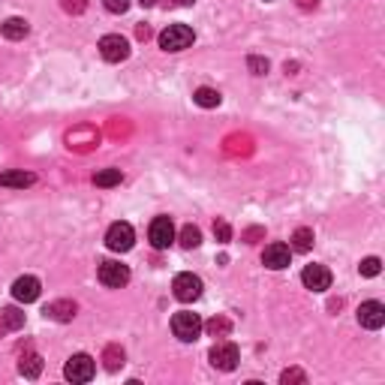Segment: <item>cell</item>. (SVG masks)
<instances>
[{
  "mask_svg": "<svg viewBox=\"0 0 385 385\" xmlns=\"http://www.w3.org/2000/svg\"><path fill=\"white\" fill-rule=\"evenodd\" d=\"M208 358H211V364L217 367V371H235L238 367V346L235 343H229V341H220V343H214L211 346V352H208Z\"/></svg>",
  "mask_w": 385,
  "mask_h": 385,
  "instance_id": "cell-6",
  "label": "cell"
},
{
  "mask_svg": "<svg viewBox=\"0 0 385 385\" xmlns=\"http://www.w3.org/2000/svg\"><path fill=\"white\" fill-rule=\"evenodd\" d=\"M96 277H100V283L109 286V289H120V286L130 283V268L120 265V262H115V259H105V262H100Z\"/></svg>",
  "mask_w": 385,
  "mask_h": 385,
  "instance_id": "cell-4",
  "label": "cell"
},
{
  "mask_svg": "<svg viewBox=\"0 0 385 385\" xmlns=\"http://www.w3.org/2000/svg\"><path fill=\"white\" fill-rule=\"evenodd\" d=\"M208 331L211 337H229V331H232V322L226 319V316H214V319L208 322V326H202Z\"/></svg>",
  "mask_w": 385,
  "mask_h": 385,
  "instance_id": "cell-21",
  "label": "cell"
},
{
  "mask_svg": "<svg viewBox=\"0 0 385 385\" xmlns=\"http://www.w3.org/2000/svg\"><path fill=\"white\" fill-rule=\"evenodd\" d=\"M292 259V247L289 244H280V241H274V244L265 247V253H262V265L271 268V271H283L289 265Z\"/></svg>",
  "mask_w": 385,
  "mask_h": 385,
  "instance_id": "cell-10",
  "label": "cell"
},
{
  "mask_svg": "<svg viewBox=\"0 0 385 385\" xmlns=\"http://www.w3.org/2000/svg\"><path fill=\"white\" fill-rule=\"evenodd\" d=\"M148 238H150V244H154V250H165V247H172V241H175V226H172L169 217H154V223H150V229H148Z\"/></svg>",
  "mask_w": 385,
  "mask_h": 385,
  "instance_id": "cell-9",
  "label": "cell"
},
{
  "mask_svg": "<svg viewBox=\"0 0 385 385\" xmlns=\"http://www.w3.org/2000/svg\"><path fill=\"white\" fill-rule=\"evenodd\" d=\"M34 175L30 172H25V169H18V172H3L0 175V187H30L34 184Z\"/></svg>",
  "mask_w": 385,
  "mask_h": 385,
  "instance_id": "cell-18",
  "label": "cell"
},
{
  "mask_svg": "<svg viewBox=\"0 0 385 385\" xmlns=\"http://www.w3.org/2000/svg\"><path fill=\"white\" fill-rule=\"evenodd\" d=\"M27 21L25 18H6L3 25H0V34L6 36V40H25L27 36Z\"/></svg>",
  "mask_w": 385,
  "mask_h": 385,
  "instance_id": "cell-15",
  "label": "cell"
},
{
  "mask_svg": "<svg viewBox=\"0 0 385 385\" xmlns=\"http://www.w3.org/2000/svg\"><path fill=\"white\" fill-rule=\"evenodd\" d=\"M380 268H382V262L376 259V256H367L364 262L358 265V271H361V277H376L380 274Z\"/></svg>",
  "mask_w": 385,
  "mask_h": 385,
  "instance_id": "cell-25",
  "label": "cell"
},
{
  "mask_svg": "<svg viewBox=\"0 0 385 385\" xmlns=\"http://www.w3.org/2000/svg\"><path fill=\"white\" fill-rule=\"evenodd\" d=\"M301 283L313 292H326L331 286V271L326 265H307L304 271H301Z\"/></svg>",
  "mask_w": 385,
  "mask_h": 385,
  "instance_id": "cell-12",
  "label": "cell"
},
{
  "mask_svg": "<svg viewBox=\"0 0 385 385\" xmlns=\"http://www.w3.org/2000/svg\"><path fill=\"white\" fill-rule=\"evenodd\" d=\"M103 361H105V371H118V367H124V349L120 346H109Z\"/></svg>",
  "mask_w": 385,
  "mask_h": 385,
  "instance_id": "cell-24",
  "label": "cell"
},
{
  "mask_svg": "<svg viewBox=\"0 0 385 385\" xmlns=\"http://www.w3.org/2000/svg\"><path fill=\"white\" fill-rule=\"evenodd\" d=\"M133 241H135V232H133V226L124 223V220L111 223L109 232H105V247L115 250V253H127L133 247Z\"/></svg>",
  "mask_w": 385,
  "mask_h": 385,
  "instance_id": "cell-3",
  "label": "cell"
},
{
  "mask_svg": "<svg viewBox=\"0 0 385 385\" xmlns=\"http://www.w3.org/2000/svg\"><path fill=\"white\" fill-rule=\"evenodd\" d=\"M295 3L301 6V10H316V6H319V0H295Z\"/></svg>",
  "mask_w": 385,
  "mask_h": 385,
  "instance_id": "cell-31",
  "label": "cell"
},
{
  "mask_svg": "<svg viewBox=\"0 0 385 385\" xmlns=\"http://www.w3.org/2000/svg\"><path fill=\"white\" fill-rule=\"evenodd\" d=\"M193 100H196V105H202V109H217L220 105V90H214V88H199L193 94Z\"/></svg>",
  "mask_w": 385,
  "mask_h": 385,
  "instance_id": "cell-19",
  "label": "cell"
},
{
  "mask_svg": "<svg viewBox=\"0 0 385 385\" xmlns=\"http://www.w3.org/2000/svg\"><path fill=\"white\" fill-rule=\"evenodd\" d=\"M280 382H283V385H289V382H307V376H304V371L292 367V371H283V373H280Z\"/></svg>",
  "mask_w": 385,
  "mask_h": 385,
  "instance_id": "cell-28",
  "label": "cell"
},
{
  "mask_svg": "<svg viewBox=\"0 0 385 385\" xmlns=\"http://www.w3.org/2000/svg\"><path fill=\"white\" fill-rule=\"evenodd\" d=\"M105 10L115 12V15H124L130 10V0H105Z\"/></svg>",
  "mask_w": 385,
  "mask_h": 385,
  "instance_id": "cell-29",
  "label": "cell"
},
{
  "mask_svg": "<svg viewBox=\"0 0 385 385\" xmlns=\"http://www.w3.org/2000/svg\"><path fill=\"white\" fill-rule=\"evenodd\" d=\"M139 3H142V6H154L157 0H139Z\"/></svg>",
  "mask_w": 385,
  "mask_h": 385,
  "instance_id": "cell-34",
  "label": "cell"
},
{
  "mask_svg": "<svg viewBox=\"0 0 385 385\" xmlns=\"http://www.w3.org/2000/svg\"><path fill=\"white\" fill-rule=\"evenodd\" d=\"M250 70L256 75H262V72H268V60H259V57H250Z\"/></svg>",
  "mask_w": 385,
  "mask_h": 385,
  "instance_id": "cell-30",
  "label": "cell"
},
{
  "mask_svg": "<svg viewBox=\"0 0 385 385\" xmlns=\"http://www.w3.org/2000/svg\"><path fill=\"white\" fill-rule=\"evenodd\" d=\"M60 6H64V12H70V15H81L88 10V0H60Z\"/></svg>",
  "mask_w": 385,
  "mask_h": 385,
  "instance_id": "cell-27",
  "label": "cell"
},
{
  "mask_svg": "<svg viewBox=\"0 0 385 385\" xmlns=\"http://www.w3.org/2000/svg\"><path fill=\"white\" fill-rule=\"evenodd\" d=\"M100 55L109 60V64H120V60L130 57V42H127L120 34H109L100 40Z\"/></svg>",
  "mask_w": 385,
  "mask_h": 385,
  "instance_id": "cell-8",
  "label": "cell"
},
{
  "mask_svg": "<svg viewBox=\"0 0 385 385\" xmlns=\"http://www.w3.org/2000/svg\"><path fill=\"white\" fill-rule=\"evenodd\" d=\"M45 316H49V319H57V322H70L75 316V304L72 301H51V304L45 307Z\"/></svg>",
  "mask_w": 385,
  "mask_h": 385,
  "instance_id": "cell-14",
  "label": "cell"
},
{
  "mask_svg": "<svg viewBox=\"0 0 385 385\" xmlns=\"http://www.w3.org/2000/svg\"><path fill=\"white\" fill-rule=\"evenodd\" d=\"M214 238L220 241V244H229V241H232V229H229V223H226V220H217V223H214Z\"/></svg>",
  "mask_w": 385,
  "mask_h": 385,
  "instance_id": "cell-26",
  "label": "cell"
},
{
  "mask_svg": "<svg viewBox=\"0 0 385 385\" xmlns=\"http://www.w3.org/2000/svg\"><path fill=\"white\" fill-rule=\"evenodd\" d=\"M178 6H190V3H196V0H175Z\"/></svg>",
  "mask_w": 385,
  "mask_h": 385,
  "instance_id": "cell-33",
  "label": "cell"
},
{
  "mask_svg": "<svg viewBox=\"0 0 385 385\" xmlns=\"http://www.w3.org/2000/svg\"><path fill=\"white\" fill-rule=\"evenodd\" d=\"M199 244H202V232L196 229V226H184V229H181V247H184V250H196Z\"/></svg>",
  "mask_w": 385,
  "mask_h": 385,
  "instance_id": "cell-22",
  "label": "cell"
},
{
  "mask_svg": "<svg viewBox=\"0 0 385 385\" xmlns=\"http://www.w3.org/2000/svg\"><path fill=\"white\" fill-rule=\"evenodd\" d=\"M124 181V175H120V169H103V172H96L94 175V184L96 187H115Z\"/></svg>",
  "mask_w": 385,
  "mask_h": 385,
  "instance_id": "cell-23",
  "label": "cell"
},
{
  "mask_svg": "<svg viewBox=\"0 0 385 385\" xmlns=\"http://www.w3.org/2000/svg\"><path fill=\"white\" fill-rule=\"evenodd\" d=\"M193 40H196V34H193V27H187V25H169L160 34L163 51H184L193 45Z\"/></svg>",
  "mask_w": 385,
  "mask_h": 385,
  "instance_id": "cell-2",
  "label": "cell"
},
{
  "mask_svg": "<svg viewBox=\"0 0 385 385\" xmlns=\"http://www.w3.org/2000/svg\"><path fill=\"white\" fill-rule=\"evenodd\" d=\"M172 292H175L178 301L190 304V301L202 298V277H196V274H190V271H184V274H178L175 280H172Z\"/></svg>",
  "mask_w": 385,
  "mask_h": 385,
  "instance_id": "cell-5",
  "label": "cell"
},
{
  "mask_svg": "<svg viewBox=\"0 0 385 385\" xmlns=\"http://www.w3.org/2000/svg\"><path fill=\"white\" fill-rule=\"evenodd\" d=\"M358 326L371 328V331H380L385 326V307L380 301H364V304L358 307Z\"/></svg>",
  "mask_w": 385,
  "mask_h": 385,
  "instance_id": "cell-11",
  "label": "cell"
},
{
  "mask_svg": "<svg viewBox=\"0 0 385 385\" xmlns=\"http://www.w3.org/2000/svg\"><path fill=\"white\" fill-rule=\"evenodd\" d=\"M18 373L27 376V380H36V376L42 373V358L36 356V352H30V356H21L18 361Z\"/></svg>",
  "mask_w": 385,
  "mask_h": 385,
  "instance_id": "cell-16",
  "label": "cell"
},
{
  "mask_svg": "<svg viewBox=\"0 0 385 385\" xmlns=\"http://www.w3.org/2000/svg\"><path fill=\"white\" fill-rule=\"evenodd\" d=\"M40 280L36 277H30V274H25V277H18V280L12 283V295H15V301H21V304H30V301H36L40 298Z\"/></svg>",
  "mask_w": 385,
  "mask_h": 385,
  "instance_id": "cell-13",
  "label": "cell"
},
{
  "mask_svg": "<svg viewBox=\"0 0 385 385\" xmlns=\"http://www.w3.org/2000/svg\"><path fill=\"white\" fill-rule=\"evenodd\" d=\"M172 331H175V337L181 343H193V341H199V334H202V319H199V313H190V310H181L172 316Z\"/></svg>",
  "mask_w": 385,
  "mask_h": 385,
  "instance_id": "cell-1",
  "label": "cell"
},
{
  "mask_svg": "<svg viewBox=\"0 0 385 385\" xmlns=\"http://www.w3.org/2000/svg\"><path fill=\"white\" fill-rule=\"evenodd\" d=\"M25 326V313L15 310V307H6V310H0V331H18Z\"/></svg>",
  "mask_w": 385,
  "mask_h": 385,
  "instance_id": "cell-17",
  "label": "cell"
},
{
  "mask_svg": "<svg viewBox=\"0 0 385 385\" xmlns=\"http://www.w3.org/2000/svg\"><path fill=\"white\" fill-rule=\"evenodd\" d=\"M135 36H139V40H148V36H150V27H148V25H139V27H135Z\"/></svg>",
  "mask_w": 385,
  "mask_h": 385,
  "instance_id": "cell-32",
  "label": "cell"
},
{
  "mask_svg": "<svg viewBox=\"0 0 385 385\" xmlns=\"http://www.w3.org/2000/svg\"><path fill=\"white\" fill-rule=\"evenodd\" d=\"M94 371H96L94 358L85 356V352L72 356L70 361H66V367H64L66 380H72V382H90V380H94Z\"/></svg>",
  "mask_w": 385,
  "mask_h": 385,
  "instance_id": "cell-7",
  "label": "cell"
},
{
  "mask_svg": "<svg viewBox=\"0 0 385 385\" xmlns=\"http://www.w3.org/2000/svg\"><path fill=\"white\" fill-rule=\"evenodd\" d=\"M310 247H313V229H307V226L295 229V235H292V250H295V253H307Z\"/></svg>",
  "mask_w": 385,
  "mask_h": 385,
  "instance_id": "cell-20",
  "label": "cell"
}]
</instances>
